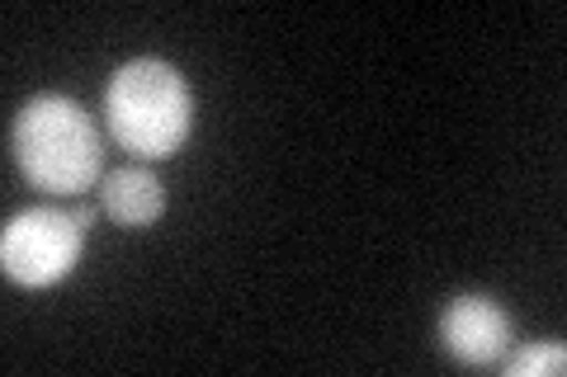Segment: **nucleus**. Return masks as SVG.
<instances>
[{
  "mask_svg": "<svg viewBox=\"0 0 567 377\" xmlns=\"http://www.w3.org/2000/svg\"><path fill=\"white\" fill-rule=\"evenodd\" d=\"M100 208L104 218L128 227V231H147L152 222H162L166 212V189L147 166H118V170H104L100 179Z\"/></svg>",
  "mask_w": 567,
  "mask_h": 377,
  "instance_id": "obj_5",
  "label": "nucleus"
},
{
  "mask_svg": "<svg viewBox=\"0 0 567 377\" xmlns=\"http://www.w3.org/2000/svg\"><path fill=\"white\" fill-rule=\"evenodd\" d=\"M440 349L468 368H487L502 364L511 349V335H516V321L487 293H458L445 302V312L435 321Z\"/></svg>",
  "mask_w": 567,
  "mask_h": 377,
  "instance_id": "obj_4",
  "label": "nucleus"
},
{
  "mask_svg": "<svg viewBox=\"0 0 567 377\" xmlns=\"http://www.w3.org/2000/svg\"><path fill=\"white\" fill-rule=\"evenodd\" d=\"M95 227V208L76 203H43V208H24L14 212L0 231V264L6 279L20 289H52L62 283L71 269L85 255V231Z\"/></svg>",
  "mask_w": 567,
  "mask_h": 377,
  "instance_id": "obj_3",
  "label": "nucleus"
},
{
  "mask_svg": "<svg viewBox=\"0 0 567 377\" xmlns=\"http://www.w3.org/2000/svg\"><path fill=\"white\" fill-rule=\"evenodd\" d=\"M10 151L24 185L52 199H81L104 179V142L95 118L66 95H33L10 128Z\"/></svg>",
  "mask_w": 567,
  "mask_h": 377,
  "instance_id": "obj_1",
  "label": "nucleus"
},
{
  "mask_svg": "<svg viewBox=\"0 0 567 377\" xmlns=\"http://www.w3.org/2000/svg\"><path fill=\"white\" fill-rule=\"evenodd\" d=\"M104 128L137 160H171L194 128V95L181 66L166 57H133L104 81Z\"/></svg>",
  "mask_w": 567,
  "mask_h": 377,
  "instance_id": "obj_2",
  "label": "nucleus"
},
{
  "mask_svg": "<svg viewBox=\"0 0 567 377\" xmlns=\"http://www.w3.org/2000/svg\"><path fill=\"white\" fill-rule=\"evenodd\" d=\"M567 368V349L558 339H539L506 358V377H558Z\"/></svg>",
  "mask_w": 567,
  "mask_h": 377,
  "instance_id": "obj_6",
  "label": "nucleus"
}]
</instances>
